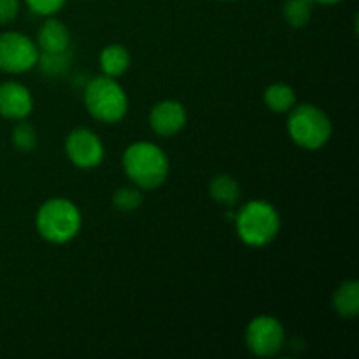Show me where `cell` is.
<instances>
[{
  "label": "cell",
  "mask_w": 359,
  "mask_h": 359,
  "mask_svg": "<svg viewBox=\"0 0 359 359\" xmlns=\"http://www.w3.org/2000/svg\"><path fill=\"white\" fill-rule=\"evenodd\" d=\"M123 170L140 189H156L167 181L170 163L160 146L153 142H133L123 154Z\"/></svg>",
  "instance_id": "1"
},
{
  "label": "cell",
  "mask_w": 359,
  "mask_h": 359,
  "mask_svg": "<svg viewBox=\"0 0 359 359\" xmlns=\"http://www.w3.org/2000/svg\"><path fill=\"white\" fill-rule=\"evenodd\" d=\"M233 221L241 241L251 248H265L276 241L280 230L279 212L265 200L248 202L235 214Z\"/></svg>",
  "instance_id": "2"
},
{
  "label": "cell",
  "mask_w": 359,
  "mask_h": 359,
  "mask_svg": "<svg viewBox=\"0 0 359 359\" xmlns=\"http://www.w3.org/2000/svg\"><path fill=\"white\" fill-rule=\"evenodd\" d=\"M83 224L81 210L67 198H51L41 205L35 226L41 237L51 244H67L77 237Z\"/></svg>",
  "instance_id": "3"
},
{
  "label": "cell",
  "mask_w": 359,
  "mask_h": 359,
  "mask_svg": "<svg viewBox=\"0 0 359 359\" xmlns=\"http://www.w3.org/2000/svg\"><path fill=\"white\" fill-rule=\"evenodd\" d=\"M84 105L97 121L112 125L128 112V97L114 77L98 76L86 84Z\"/></svg>",
  "instance_id": "4"
},
{
  "label": "cell",
  "mask_w": 359,
  "mask_h": 359,
  "mask_svg": "<svg viewBox=\"0 0 359 359\" xmlns=\"http://www.w3.org/2000/svg\"><path fill=\"white\" fill-rule=\"evenodd\" d=\"M333 126L325 111L312 104L294 105L287 119V133L304 149H321L332 139Z\"/></svg>",
  "instance_id": "5"
},
{
  "label": "cell",
  "mask_w": 359,
  "mask_h": 359,
  "mask_svg": "<svg viewBox=\"0 0 359 359\" xmlns=\"http://www.w3.org/2000/svg\"><path fill=\"white\" fill-rule=\"evenodd\" d=\"M39 60V48L30 37L20 32L0 35V70L23 74L34 69Z\"/></svg>",
  "instance_id": "6"
},
{
  "label": "cell",
  "mask_w": 359,
  "mask_h": 359,
  "mask_svg": "<svg viewBox=\"0 0 359 359\" xmlns=\"http://www.w3.org/2000/svg\"><path fill=\"white\" fill-rule=\"evenodd\" d=\"M286 342V332L279 319L273 316H258L245 330V346L255 356L272 358Z\"/></svg>",
  "instance_id": "7"
},
{
  "label": "cell",
  "mask_w": 359,
  "mask_h": 359,
  "mask_svg": "<svg viewBox=\"0 0 359 359\" xmlns=\"http://www.w3.org/2000/svg\"><path fill=\"white\" fill-rule=\"evenodd\" d=\"M65 153L77 168H95L104 160V144L97 133L88 128H76L65 140Z\"/></svg>",
  "instance_id": "8"
},
{
  "label": "cell",
  "mask_w": 359,
  "mask_h": 359,
  "mask_svg": "<svg viewBox=\"0 0 359 359\" xmlns=\"http://www.w3.org/2000/svg\"><path fill=\"white\" fill-rule=\"evenodd\" d=\"M188 112L177 100H161L151 109L149 126L158 137H174L184 128Z\"/></svg>",
  "instance_id": "9"
},
{
  "label": "cell",
  "mask_w": 359,
  "mask_h": 359,
  "mask_svg": "<svg viewBox=\"0 0 359 359\" xmlns=\"http://www.w3.org/2000/svg\"><path fill=\"white\" fill-rule=\"evenodd\" d=\"M34 109V98L30 90L20 83L0 84V116L7 119H25Z\"/></svg>",
  "instance_id": "10"
},
{
  "label": "cell",
  "mask_w": 359,
  "mask_h": 359,
  "mask_svg": "<svg viewBox=\"0 0 359 359\" xmlns=\"http://www.w3.org/2000/svg\"><path fill=\"white\" fill-rule=\"evenodd\" d=\"M39 51L60 53L70 49V30L60 20L49 18L44 21L37 35Z\"/></svg>",
  "instance_id": "11"
},
{
  "label": "cell",
  "mask_w": 359,
  "mask_h": 359,
  "mask_svg": "<svg viewBox=\"0 0 359 359\" xmlns=\"http://www.w3.org/2000/svg\"><path fill=\"white\" fill-rule=\"evenodd\" d=\"M98 63L104 72V76L109 77H119L128 70L130 67V53L125 46L121 44H111L105 46L102 49L100 56H98Z\"/></svg>",
  "instance_id": "12"
},
{
  "label": "cell",
  "mask_w": 359,
  "mask_h": 359,
  "mask_svg": "<svg viewBox=\"0 0 359 359\" xmlns=\"http://www.w3.org/2000/svg\"><path fill=\"white\" fill-rule=\"evenodd\" d=\"M333 309L342 319H354L359 312V284L347 280L337 287L333 294Z\"/></svg>",
  "instance_id": "13"
},
{
  "label": "cell",
  "mask_w": 359,
  "mask_h": 359,
  "mask_svg": "<svg viewBox=\"0 0 359 359\" xmlns=\"http://www.w3.org/2000/svg\"><path fill=\"white\" fill-rule=\"evenodd\" d=\"M209 193L212 196V200L219 205L228 207V209H233L238 202H241V186L235 181L231 175L228 174H219L210 181L209 184Z\"/></svg>",
  "instance_id": "14"
},
{
  "label": "cell",
  "mask_w": 359,
  "mask_h": 359,
  "mask_svg": "<svg viewBox=\"0 0 359 359\" xmlns=\"http://www.w3.org/2000/svg\"><path fill=\"white\" fill-rule=\"evenodd\" d=\"M265 104L266 107L272 112H277V114H283V112H290L291 109L297 104V95H294V90L290 86V84L284 83H273L270 84L265 90Z\"/></svg>",
  "instance_id": "15"
},
{
  "label": "cell",
  "mask_w": 359,
  "mask_h": 359,
  "mask_svg": "<svg viewBox=\"0 0 359 359\" xmlns=\"http://www.w3.org/2000/svg\"><path fill=\"white\" fill-rule=\"evenodd\" d=\"M37 65L44 76H48L49 79H56L69 72L70 65H72V53L70 49L60 53L39 51Z\"/></svg>",
  "instance_id": "16"
},
{
  "label": "cell",
  "mask_w": 359,
  "mask_h": 359,
  "mask_svg": "<svg viewBox=\"0 0 359 359\" xmlns=\"http://www.w3.org/2000/svg\"><path fill=\"white\" fill-rule=\"evenodd\" d=\"M312 6L314 0H287L283 9L284 20L290 27L304 28L312 18Z\"/></svg>",
  "instance_id": "17"
},
{
  "label": "cell",
  "mask_w": 359,
  "mask_h": 359,
  "mask_svg": "<svg viewBox=\"0 0 359 359\" xmlns=\"http://www.w3.org/2000/svg\"><path fill=\"white\" fill-rule=\"evenodd\" d=\"M144 195L137 186H125V188L116 189L114 196H112V205L121 212H133V210L140 209Z\"/></svg>",
  "instance_id": "18"
},
{
  "label": "cell",
  "mask_w": 359,
  "mask_h": 359,
  "mask_svg": "<svg viewBox=\"0 0 359 359\" xmlns=\"http://www.w3.org/2000/svg\"><path fill=\"white\" fill-rule=\"evenodd\" d=\"M37 142V132H35L34 126L25 119H20V123L13 130V144L16 146V149L30 153L35 149Z\"/></svg>",
  "instance_id": "19"
},
{
  "label": "cell",
  "mask_w": 359,
  "mask_h": 359,
  "mask_svg": "<svg viewBox=\"0 0 359 359\" xmlns=\"http://www.w3.org/2000/svg\"><path fill=\"white\" fill-rule=\"evenodd\" d=\"M25 2L32 13L39 16H53L65 6V0H25Z\"/></svg>",
  "instance_id": "20"
},
{
  "label": "cell",
  "mask_w": 359,
  "mask_h": 359,
  "mask_svg": "<svg viewBox=\"0 0 359 359\" xmlns=\"http://www.w3.org/2000/svg\"><path fill=\"white\" fill-rule=\"evenodd\" d=\"M20 13V0H0V25L16 20Z\"/></svg>",
  "instance_id": "21"
},
{
  "label": "cell",
  "mask_w": 359,
  "mask_h": 359,
  "mask_svg": "<svg viewBox=\"0 0 359 359\" xmlns=\"http://www.w3.org/2000/svg\"><path fill=\"white\" fill-rule=\"evenodd\" d=\"M314 2L323 4V6H332V4H339L340 0H314Z\"/></svg>",
  "instance_id": "22"
},
{
  "label": "cell",
  "mask_w": 359,
  "mask_h": 359,
  "mask_svg": "<svg viewBox=\"0 0 359 359\" xmlns=\"http://www.w3.org/2000/svg\"><path fill=\"white\" fill-rule=\"evenodd\" d=\"M226 2H230V0H226Z\"/></svg>",
  "instance_id": "23"
}]
</instances>
